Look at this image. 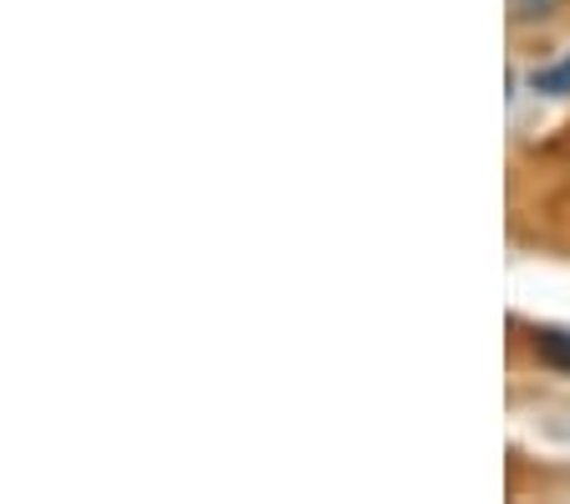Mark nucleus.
I'll return each mask as SVG.
<instances>
[{"instance_id": "1", "label": "nucleus", "mask_w": 570, "mask_h": 504, "mask_svg": "<svg viewBox=\"0 0 570 504\" xmlns=\"http://www.w3.org/2000/svg\"><path fill=\"white\" fill-rule=\"evenodd\" d=\"M530 87L534 92H546V97H570V51L560 61H550V67H534Z\"/></svg>"}, {"instance_id": "2", "label": "nucleus", "mask_w": 570, "mask_h": 504, "mask_svg": "<svg viewBox=\"0 0 570 504\" xmlns=\"http://www.w3.org/2000/svg\"><path fill=\"white\" fill-rule=\"evenodd\" d=\"M534 352H540V362L570 377V332H534Z\"/></svg>"}, {"instance_id": "3", "label": "nucleus", "mask_w": 570, "mask_h": 504, "mask_svg": "<svg viewBox=\"0 0 570 504\" xmlns=\"http://www.w3.org/2000/svg\"><path fill=\"white\" fill-rule=\"evenodd\" d=\"M560 0H510V16L514 21H540V16H550Z\"/></svg>"}]
</instances>
